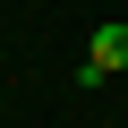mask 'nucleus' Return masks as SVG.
Returning <instances> with one entry per match:
<instances>
[{
    "instance_id": "1",
    "label": "nucleus",
    "mask_w": 128,
    "mask_h": 128,
    "mask_svg": "<svg viewBox=\"0 0 128 128\" xmlns=\"http://www.w3.org/2000/svg\"><path fill=\"white\" fill-rule=\"evenodd\" d=\"M120 68H128V26H120V17H102V26H94V43H86L77 86H102V77H120Z\"/></svg>"
}]
</instances>
